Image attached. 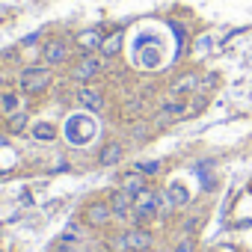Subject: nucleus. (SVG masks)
<instances>
[{
  "instance_id": "obj_1",
  "label": "nucleus",
  "mask_w": 252,
  "mask_h": 252,
  "mask_svg": "<svg viewBox=\"0 0 252 252\" xmlns=\"http://www.w3.org/2000/svg\"><path fill=\"white\" fill-rule=\"evenodd\" d=\"M95 134H98V125H95L92 113H86V110H80V113L68 116V119H65V125H63V137H65V143H68V146H74V149H80V146L92 143V137H95Z\"/></svg>"
},
{
  "instance_id": "obj_2",
  "label": "nucleus",
  "mask_w": 252,
  "mask_h": 252,
  "mask_svg": "<svg viewBox=\"0 0 252 252\" xmlns=\"http://www.w3.org/2000/svg\"><path fill=\"white\" fill-rule=\"evenodd\" d=\"M163 193H158V190H152V187H146L140 196H134V211H131V225H149L152 220H158L160 217V211H163Z\"/></svg>"
},
{
  "instance_id": "obj_3",
  "label": "nucleus",
  "mask_w": 252,
  "mask_h": 252,
  "mask_svg": "<svg viewBox=\"0 0 252 252\" xmlns=\"http://www.w3.org/2000/svg\"><path fill=\"white\" fill-rule=\"evenodd\" d=\"M51 83H54V68L45 65V63L24 65L21 74H18V89H21L24 95H42Z\"/></svg>"
},
{
  "instance_id": "obj_4",
  "label": "nucleus",
  "mask_w": 252,
  "mask_h": 252,
  "mask_svg": "<svg viewBox=\"0 0 252 252\" xmlns=\"http://www.w3.org/2000/svg\"><path fill=\"white\" fill-rule=\"evenodd\" d=\"M80 222L92 231H104L110 228L116 220H113V208H110V199H89L83 208H80Z\"/></svg>"
},
{
  "instance_id": "obj_5",
  "label": "nucleus",
  "mask_w": 252,
  "mask_h": 252,
  "mask_svg": "<svg viewBox=\"0 0 252 252\" xmlns=\"http://www.w3.org/2000/svg\"><path fill=\"white\" fill-rule=\"evenodd\" d=\"M101 71H104V57H95V54H80V60H77V63H71L68 77H71L77 86H86V83H92Z\"/></svg>"
},
{
  "instance_id": "obj_6",
  "label": "nucleus",
  "mask_w": 252,
  "mask_h": 252,
  "mask_svg": "<svg viewBox=\"0 0 252 252\" xmlns=\"http://www.w3.org/2000/svg\"><path fill=\"white\" fill-rule=\"evenodd\" d=\"M71 60V42L63 39V36H54L42 45V63L51 65V68H60Z\"/></svg>"
},
{
  "instance_id": "obj_7",
  "label": "nucleus",
  "mask_w": 252,
  "mask_h": 252,
  "mask_svg": "<svg viewBox=\"0 0 252 252\" xmlns=\"http://www.w3.org/2000/svg\"><path fill=\"white\" fill-rule=\"evenodd\" d=\"M107 199H110V208H113V220H116L119 225L128 228V225H131V211H134V196L125 193L122 187H116Z\"/></svg>"
},
{
  "instance_id": "obj_8",
  "label": "nucleus",
  "mask_w": 252,
  "mask_h": 252,
  "mask_svg": "<svg viewBox=\"0 0 252 252\" xmlns=\"http://www.w3.org/2000/svg\"><path fill=\"white\" fill-rule=\"evenodd\" d=\"M178 119H187V101L184 98H166L160 107H158V116L152 119L155 128H160V125H169V122H178Z\"/></svg>"
},
{
  "instance_id": "obj_9",
  "label": "nucleus",
  "mask_w": 252,
  "mask_h": 252,
  "mask_svg": "<svg viewBox=\"0 0 252 252\" xmlns=\"http://www.w3.org/2000/svg\"><path fill=\"white\" fill-rule=\"evenodd\" d=\"M158 243L155 231L149 225H128V246L131 252H152Z\"/></svg>"
},
{
  "instance_id": "obj_10",
  "label": "nucleus",
  "mask_w": 252,
  "mask_h": 252,
  "mask_svg": "<svg viewBox=\"0 0 252 252\" xmlns=\"http://www.w3.org/2000/svg\"><path fill=\"white\" fill-rule=\"evenodd\" d=\"M74 101L86 110V113H101L104 110V95L92 86H77L74 89Z\"/></svg>"
},
{
  "instance_id": "obj_11",
  "label": "nucleus",
  "mask_w": 252,
  "mask_h": 252,
  "mask_svg": "<svg viewBox=\"0 0 252 252\" xmlns=\"http://www.w3.org/2000/svg\"><path fill=\"white\" fill-rule=\"evenodd\" d=\"M199 86H202V74H199V71H184V74H178V77L169 83V92L181 98V95H187V92H196Z\"/></svg>"
},
{
  "instance_id": "obj_12",
  "label": "nucleus",
  "mask_w": 252,
  "mask_h": 252,
  "mask_svg": "<svg viewBox=\"0 0 252 252\" xmlns=\"http://www.w3.org/2000/svg\"><path fill=\"white\" fill-rule=\"evenodd\" d=\"M74 39H77V48H80V54H98V48H101V42H104V36H101V30H98V27L80 30Z\"/></svg>"
},
{
  "instance_id": "obj_13",
  "label": "nucleus",
  "mask_w": 252,
  "mask_h": 252,
  "mask_svg": "<svg viewBox=\"0 0 252 252\" xmlns=\"http://www.w3.org/2000/svg\"><path fill=\"white\" fill-rule=\"evenodd\" d=\"M125 160V146L119 140H110L101 152H98V166H119Z\"/></svg>"
},
{
  "instance_id": "obj_14",
  "label": "nucleus",
  "mask_w": 252,
  "mask_h": 252,
  "mask_svg": "<svg viewBox=\"0 0 252 252\" xmlns=\"http://www.w3.org/2000/svg\"><path fill=\"white\" fill-rule=\"evenodd\" d=\"M119 187H122L125 193H131V196H140L149 184H146V175L134 169V172H122V175H119Z\"/></svg>"
},
{
  "instance_id": "obj_15",
  "label": "nucleus",
  "mask_w": 252,
  "mask_h": 252,
  "mask_svg": "<svg viewBox=\"0 0 252 252\" xmlns=\"http://www.w3.org/2000/svg\"><path fill=\"white\" fill-rule=\"evenodd\" d=\"M0 110H3V116L24 110V92L21 89H3L0 92Z\"/></svg>"
},
{
  "instance_id": "obj_16",
  "label": "nucleus",
  "mask_w": 252,
  "mask_h": 252,
  "mask_svg": "<svg viewBox=\"0 0 252 252\" xmlns=\"http://www.w3.org/2000/svg\"><path fill=\"white\" fill-rule=\"evenodd\" d=\"M122 45H125V33H122V30H113L110 36H104V42H101L98 54H101L104 60H113V57H119V54H122Z\"/></svg>"
},
{
  "instance_id": "obj_17",
  "label": "nucleus",
  "mask_w": 252,
  "mask_h": 252,
  "mask_svg": "<svg viewBox=\"0 0 252 252\" xmlns=\"http://www.w3.org/2000/svg\"><path fill=\"white\" fill-rule=\"evenodd\" d=\"M57 240H60V243H68V246H77V243L86 240V225H83L80 220H74V222H68V225L60 231Z\"/></svg>"
},
{
  "instance_id": "obj_18",
  "label": "nucleus",
  "mask_w": 252,
  "mask_h": 252,
  "mask_svg": "<svg viewBox=\"0 0 252 252\" xmlns=\"http://www.w3.org/2000/svg\"><path fill=\"white\" fill-rule=\"evenodd\" d=\"M3 128H6V134H12V137L30 131V113H27V110H18V113L6 116V125H3Z\"/></svg>"
},
{
  "instance_id": "obj_19",
  "label": "nucleus",
  "mask_w": 252,
  "mask_h": 252,
  "mask_svg": "<svg viewBox=\"0 0 252 252\" xmlns=\"http://www.w3.org/2000/svg\"><path fill=\"white\" fill-rule=\"evenodd\" d=\"M104 249L107 252H131V246H128V228H116V231H110L107 234V240H104Z\"/></svg>"
},
{
  "instance_id": "obj_20",
  "label": "nucleus",
  "mask_w": 252,
  "mask_h": 252,
  "mask_svg": "<svg viewBox=\"0 0 252 252\" xmlns=\"http://www.w3.org/2000/svg\"><path fill=\"white\" fill-rule=\"evenodd\" d=\"M163 199H166V205H172V208H187V205H190V193H187L184 184H169V187L163 190Z\"/></svg>"
},
{
  "instance_id": "obj_21",
  "label": "nucleus",
  "mask_w": 252,
  "mask_h": 252,
  "mask_svg": "<svg viewBox=\"0 0 252 252\" xmlns=\"http://www.w3.org/2000/svg\"><path fill=\"white\" fill-rule=\"evenodd\" d=\"M30 137H33L36 143H54V140L60 137V131H57L54 122H36L33 128H30Z\"/></svg>"
},
{
  "instance_id": "obj_22",
  "label": "nucleus",
  "mask_w": 252,
  "mask_h": 252,
  "mask_svg": "<svg viewBox=\"0 0 252 252\" xmlns=\"http://www.w3.org/2000/svg\"><path fill=\"white\" fill-rule=\"evenodd\" d=\"M134 169H137V172H143L146 178H155V175H160L163 163H160V160H137V163H134Z\"/></svg>"
},
{
  "instance_id": "obj_23",
  "label": "nucleus",
  "mask_w": 252,
  "mask_h": 252,
  "mask_svg": "<svg viewBox=\"0 0 252 252\" xmlns=\"http://www.w3.org/2000/svg\"><path fill=\"white\" fill-rule=\"evenodd\" d=\"M152 128H155V125H146V122H134V125H131V140H137V143L149 140Z\"/></svg>"
},
{
  "instance_id": "obj_24",
  "label": "nucleus",
  "mask_w": 252,
  "mask_h": 252,
  "mask_svg": "<svg viewBox=\"0 0 252 252\" xmlns=\"http://www.w3.org/2000/svg\"><path fill=\"white\" fill-rule=\"evenodd\" d=\"M172 252H196V237H193V234L178 237V243L172 246Z\"/></svg>"
},
{
  "instance_id": "obj_25",
  "label": "nucleus",
  "mask_w": 252,
  "mask_h": 252,
  "mask_svg": "<svg viewBox=\"0 0 252 252\" xmlns=\"http://www.w3.org/2000/svg\"><path fill=\"white\" fill-rule=\"evenodd\" d=\"M172 30H175V39H178V57H184V45H187V27L172 21Z\"/></svg>"
},
{
  "instance_id": "obj_26",
  "label": "nucleus",
  "mask_w": 252,
  "mask_h": 252,
  "mask_svg": "<svg viewBox=\"0 0 252 252\" xmlns=\"http://www.w3.org/2000/svg\"><path fill=\"white\" fill-rule=\"evenodd\" d=\"M143 113V101L140 98H128V104H125V116H140Z\"/></svg>"
},
{
  "instance_id": "obj_27",
  "label": "nucleus",
  "mask_w": 252,
  "mask_h": 252,
  "mask_svg": "<svg viewBox=\"0 0 252 252\" xmlns=\"http://www.w3.org/2000/svg\"><path fill=\"white\" fill-rule=\"evenodd\" d=\"M199 220H202L199 214H190V217L181 222V231H184V234H193V231H196V225H199Z\"/></svg>"
},
{
  "instance_id": "obj_28",
  "label": "nucleus",
  "mask_w": 252,
  "mask_h": 252,
  "mask_svg": "<svg viewBox=\"0 0 252 252\" xmlns=\"http://www.w3.org/2000/svg\"><path fill=\"white\" fill-rule=\"evenodd\" d=\"M39 39H42V33L36 30V33H30V36H24V39H21V48H30V45H36Z\"/></svg>"
},
{
  "instance_id": "obj_29",
  "label": "nucleus",
  "mask_w": 252,
  "mask_h": 252,
  "mask_svg": "<svg viewBox=\"0 0 252 252\" xmlns=\"http://www.w3.org/2000/svg\"><path fill=\"white\" fill-rule=\"evenodd\" d=\"M48 252H74V246H68V243H60V240H54V246H51Z\"/></svg>"
},
{
  "instance_id": "obj_30",
  "label": "nucleus",
  "mask_w": 252,
  "mask_h": 252,
  "mask_svg": "<svg viewBox=\"0 0 252 252\" xmlns=\"http://www.w3.org/2000/svg\"><path fill=\"white\" fill-rule=\"evenodd\" d=\"M217 86V74L211 71V74H205V80H202V89H214Z\"/></svg>"
},
{
  "instance_id": "obj_31",
  "label": "nucleus",
  "mask_w": 252,
  "mask_h": 252,
  "mask_svg": "<svg viewBox=\"0 0 252 252\" xmlns=\"http://www.w3.org/2000/svg\"><path fill=\"white\" fill-rule=\"evenodd\" d=\"M211 48V36H202L199 42H196V51H208Z\"/></svg>"
},
{
  "instance_id": "obj_32",
  "label": "nucleus",
  "mask_w": 252,
  "mask_h": 252,
  "mask_svg": "<svg viewBox=\"0 0 252 252\" xmlns=\"http://www.w3.org/2000/svg\"><path fill=\"white\" fill-rule=\"evenodd\" d=\"M65 169H68V160H65V158H60V160L54 163V172H65Z\"/></svg>"
},
{
  "instance_id": "obj_33",
  "label": "nucleus",
  "mask_w": 252,
  "mask_h": 252,
  "mask_svg": "<svg viewBox=\"0 0 252 252\" xmlns=\"http://www.w3.org/2000/svg\"><path fill=\"white\" fill-rule=\"evenodd\" d=\"M6 143H9V134H0V149H3Z\"/></svg>"
},
{
  "instance_id": "obj_34",
  "label": "nucleus",
  "mask_w": 252,
  "mask_h": 252,
  "mask_svg": "<svg viewBox=\"0 0 252 252\" xmlns=\"http://www.w3.org/2000/svg\"><path fill=\"white\" fill-rule=\"evenodd\" d=\"M3 89H6V77H3V74H0V92H3Z\"/></svg>"
},
{
  "instance_id": "obj_35",
  "label": "nucleus",
  "mask_w": 252,
  "mask_h": 252,
  "mask_svg": "<svg viewBox=\"0 0 252 252\" xmlns=\"http://www.w3.org/2000/svg\"><path fill=\"white\" fill-rule=\"evenodd\" d=\"M0 116H3V110H0Z\"/></svg>"
}]
</instances>
